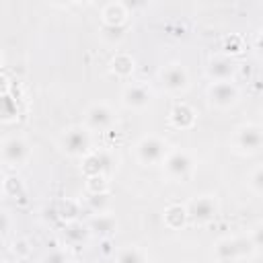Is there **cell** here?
Segmentation results:
<instances>
[{"label": "cell", "instance_id": "1", "mask_svg": "<svg viewBox=\"0 0 263 263\" xmlns=\"http://www.w3.org/2000/svg\"><path fill=\"white\" fill-rule=\"evenodd\" d=\"M257 251L251 236H226L220 238L214 247V257L220 263H234L238 259H245Z\"/></svg>", "mask_w": 263, "mask_h": 263}, {"label": "cell", "instance_id": "20", "mask_svg": "<svg viewBox=\"0 0 263 263\" xmlns=\"http://www.w3.org/2000/svg\"><path fill=\"white\" fill-rule=\"evenodd\" d=\"M16 117V105L8 95H0V121H12Z\"/></svg>", "mask_w": 263, "mask_h": 263}, {"label": "cell", "instance_id": "13", "mask_svg": "<svg viewBox=\"0 0 263 263\" xmlns=\"http://www.w3.org/2000/svg\"><path fill=\"white\" fill-rule=\"evenodd\" d=\"M171 123L179 129H189L195 125V111L187 103H177L171 111Z\"/></svg>", "mask_w": 263, "mask_h": 263}, {"label": "cell", "instance_id": "12", "mask_svg": "<svg viewBox=\"0 0 263 263\" xmlns=\"http://www.w3.org/2000/svg\"><path fill=\"white\" fill-rule=\"evenodd\" d=\"M205 72L212 78V82H226V80H232L236 72V64L228 55H214L210 58Z\"/></svg>", "mask_w": 263, "mask_h": 263}, {"label": "cell", "instance_id": "6", "mask_svg": "<svg viewBox=\"0 0 263 263\" xmlns=\"http://www.w3.org/2000/svg\"><path fill=\"white\" fill-rule=\"evenodd\" d=\"M115 123H117V115L107 103H92L84 111V127L90 134L92 132H109Z\"/></svg>", "mask_w": 263, "mask_h": 263}, {"label": "cell", "instance_id": "21", "mask_svg": "<svg viewBox=\"0 0 263 263\" xmlns=\"http://www.w3.org/2000/svg\"><path fill=\"white\" fill-rule=\"evenodd\" d=\"M247 185H249V189H251L255 195H261V193H263V168H261V166H257V168L251 173Z\"/></svg>", "mask_w": 263, "mask_h": 263}, {"label": "cell", "instance_id": "22", "mask_svg": "<svg viewBox=\"0 0 263 263\" xmlns=\"http://www.w3.org/2000/svg\"><path fill=\"white\" fill-rule=\"evenodd\" d=\"M41 263H70V257L60 251V249H53V251H47L43 257H41Z\"/></svg>", "mask_w": 263, "mask_h": 263}, {"label": "cell", "instance_id": "5", "mask_svg": "<svg viewBox=\"0 0 263 263\" xmlns=\"http://www.w3.org/2000/svg\"><path fill=\"white\" fill-rule=\"evenodd\" d=\"M31 156V148L25 138L8 136L0 142V160L6 166H23Z\"/></svg>", "mask_w": 263, "mask_h": 263}, {"label": "cell", "instance_id": "17", "mask_svg": "<svg viewBox=\"0 0 263 263\" xmlns=\"http://www.w3.org/2000/svg\"><path fill=\"white\" fill-rule=\"evenodd\" d=\"M187 220V212L181 205H168L164 210V224L168 228H181Z\"/></svg>", "mask_w": 263, "mask_h": 263}, {"label": "cell", "instance_id": "2", "mask_svg": "<svg viewBox=\"0 0 263 263\" xmlns=\"http://www.w3.org/2000/svg\"><path fill=\"white\" fill-rule=\"evenodd\" d=\"M168 152V144L160 138V136H154V134H148V136H142L136 146H134V156L140 164L144 166H154V164H160L164 160Z\"/></svg>", "mask_w": 263, "mask_h": 263}, {"label": "cell", "instance_id": "10", "mask_svg": "<svg viewBox=\"0 0 263 263\" xmlns=\"http://www.w3.org/2000/svg\"><path fill=\"white\" fill-rule=\"evenodd\" d=\"M208 101L216 109H230L238 103V88L232 80L212 82L208 86Z\"/></svg>", "mask_w": 263, "mask_h": 263}, {"label": "cell", "instance_id": "11", "mask_svg": "<svg viewBox=\"0 0 263 263\" xmlns=\"http://www.w3.org/2000/svg\"><path fill=\"white\" fill-rule=\"evenodd\" d=\"M152 101H154V95H152V90H150L146 84L132 82V84H127V86L121 90V103H123L125 109L142 111V109L150 107Z\"/></svg>", "mask_w": 263, "mask_h": 263}, {"label": "cell", "instance_id": "9", "mask_svg": "<svg viewBox=\"0 0 263 263\" xmlns=\"http://www.w3.org/2000/svg\"><path fill=\"white\" fill-rule=\"evenodd\" d=\"M160 84L164 86V90L177 95V92H185L189 88V72L183 64L179 62H171L160 70Z\"/></svg>", "mask_w": 263, "mask_h": 263}, {"label": "cell", "instance_id": "8", "mask_svg": "<svg viewBox=\"0 0 263 263\" xmlns=\"http://www.w3.org/2000/svg\"><path fill=\"white\" fill-rule=\"evenodd\" d=\"M185 212L193 224H208L218 216V201L214 195H195L187 203Z\"/></svg>", "mask_w": 263, "mask_h": 263}, {"label": "cell", "instance_id": "15", "mask_svg": "<svg viewBox=\"0 0 263 263\" xmlns=\"http://www.w3.org/2000/svg\"><path fill=\"white\" fill-rule=\"evenodd\" d=\"M88 228H90L95 234H99V236H109V234L115 232V228H117V220H115L113 216L101 212V214H97V216L90 220Z\"/></svg>", "mask_w": 263, "mask_h": 263}, {"label": "cell", "instance_id": "24", "mask_svg": "<svg viewBox=\"0 0 263 263\" xmlns=\"http://www.w3.org/2000/svg\"><path fill=\"white\" fill-rule=\"evenodd\" d=\"M2 189H4V177L0 175V193H2Z\"/></svg>", "mask_w": 263, "mask_h": 263}, {"label": "cell", "instance_id": "19", "mask_svg": "<svg viewBox=\"0 0 263 263\" xmlns=\"http://www.w3.org/2000/svg\"><path fill=\"white\" fill-rule=\"evenodd\" d=\"M105 166H107V158L103 154H86V164H84L86 173H92L95 177H101Z\"/></svg>", "mask_w": 263, "mask_h": 263}, {"label": "cell", "instance_id": "14", "mask_svg": "<svg viewBox=\"0 0 263 263\" xmlns=\"http://www.w3.org/2000/svg\"><path fill=\"white\" fill-rule=\"evenodd\" d=\"M103 21L105 27H121L127 21V8L121 2H109L103 6Z\"/></svg>", "mask_w": 263, "mask_h": 263}, {"label": "cell", "instance_id": "16", "mask_svg": "<svg viewBox=\"0 0 263 263\" xmlns=\"http://www.w3.org/2000/svg\"><path fill=\"white\" fill-rule=\"evenodd\" d=\"M113 263H144V255L138 247L134 245H125L115 253Z\"/></svg>", "mask_w": 263, "mask_h": 263}, {"label": "cell", "instance_id": "4", "mask_svg": "<svg viewBox=\"0 0 263 263\" xmlns=\"http://www.w3.org/2000/svg\"><path fill=\"white\" fill-rule=\"evenodd\" d=\"M232 146L240 154H257L263 146V129L259 123H242L234 129Z\"/></svg>", "mask_w": 263, "mask_h": 263}, {"label": "cell", "instance_id": "3", "mask_svg": "<svg viewBox=\"0 0 263 263\" xmlns=\"http://www.w3.org/2000/svg\"><path fill=\"white\" fill-rule=\"evenodd\" d=\"M58 144L68 156H86L90 150V132L84 125H72L62 132Z\"/></svg>", "mask_w": 263, "mask_h": 263}, {"label": "cell", "instance_id": "18", "mask_svg": "<svg viewBox=\"0 0 263 263\" xmlns=\"http://www.w3.org/2000/svg\"><path fill=\"white\" fill-rule=\"evenodd\" d=\"M111 70L117 74V76H127L132 74L134 70V58L127 55V53H117L111 62Z\"/></svg>", "mask_w": 263, "mask_h": 263}, {"label": "cell", "instance_id": "23", "mask_svg": "<svg viewBox=\"0 0 263 263\" xmlns=\"http://www.w3.org/2000/svg\"><path fill=\"white\" fill-rule=\"evenodd\" d=\"M6 228H8V218L4 214H0V234H4Z\"/></svg>", "mask_w": 263, "mask_h": 263}, {"label": "cell", "instance_id": "7", "mask_svg": "<svg viewBox=\"0 0 263 263\" xmlns=\"http://www.w3.org/2000/svg\"><path fill=\"white\" fill-rule=\"evenodd\" d=\"M162 168L171 181H187L193 173V160L185 150H168L162 160Z\"/></svg>", "mask_w": 263, "mask_h": 263}]
</instances>
